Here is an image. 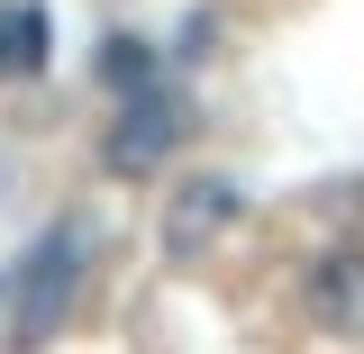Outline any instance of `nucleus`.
I'll list each match as a JSON object with an SVG mask.
<instances>
[{
  "instance_id": "obj_3",
  "label": "nucleus",
  "mask_w": 364,
  "mask_h": 354,
  "mask_svg": "<svg viewBox=\"0 0 364 354\" xmlns=\"http://www.w3.org/2000/svg\"><path fill=\"white\" fill-rule=\"evenodd\" d=\"M301 309H310L318 336L364 345V255H355V245H328V255L301 272Z\"/></svg>"
},
{
  "instance_id": "obj_5",
  "label": "nucleus",
  "mask_w": 364,
  "mask_h": 354,
  "mask_svg": "<svg viewBox=\"0 0 364 354\" xmlns=\"http://www.w3.org/2000/svg\"><path fill=\"white\" fill-rule=\"evenodd\" d=\"M46 9L37 0H0V82H28V73H46Z\"/></svg>"
},
{
  "instance_id": "obj_4",
  "label": "nucleus",
  "mask_w": 364,
  "mask_h": 354,
  "mask_svg": "<svg viewBox=\"0 0 364 354\" xmlns=\"http://www.w3.org/2000/svg\"><path fill=\"white\" fill-rule=\"evenodd\" d=\"M173 145H182V109L164 100V91H146V100H128V109H119V128L100 136V164L136 182V173H155Z\"/></svg>"
},
{
  "instance_id": "obj_1",
  "label": "nucleus",
  "mask_w": 364,
  "mask_h": 354,
  "mask_svg": "<svg viewBox=\"0 0 364 354\" xmlns=\"http://www.w3.org/2000/svg\"><path fill=\"white\" fill-rule=\"evenodd\" d=\"M82 264H91V236L73 219H55L28 245V264H18V282H9V345L37 354L64 318H73V291H82Z\"/></svg>"
},
{
  "instance_id": "obj_6",
  "label": "nucleus",
  "mask_w": 364,
  "mask_h": 354,
  "mask_svg": "<svg viewBox=\"0 0 364 354\" xmlns=\"http://www.w3.org/2000/svg\"><path fill=\"white\" fill-rule=\"evenodd\" d=\"M100 82L119 91V100H146V91H155V45L146 37H109L100 45Z\"/></svg>"
},
{
  "instance_id": "obj_2",
  "label": "nucleus",
  "mask_w": 364,
  "mask_h": 354,
  "mask_svg": "<svg viewBox=\"0 0 364 354\" xmlns=\"http://www.w3.org/2000/svg\"><path fill=\"white\" fill-rule=\"evenodd\" d=\"M228 227H237V182L228 173H200V182H182L173 191V209H164V264L191 272L210 245H219Z\"/></svg>"
}]
</instances>
